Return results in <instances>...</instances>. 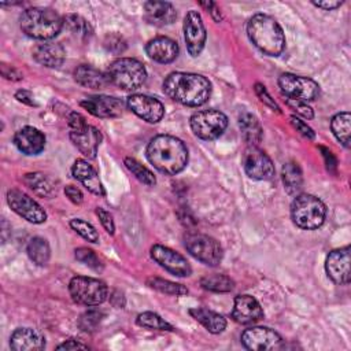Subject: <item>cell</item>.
<instances>
[{
  "mask_svg": "<svg viewBox=\"0 0 351 351\" xmlns=\"http://www.w3.org/2000/svg\"><path fill=\"white\" fill-rule=\"evenodd\" d=\"M165 93L180 104L197 107L211 96V82L200 74L176 71L163 81Z\"/></svg>",
  "mask_w": 351,
  "mask_h": 351,
  "instance_id": "cell-1",
  "label": "cell"
},
{
  "mask_svg": "<svg viewBox=\"0 0 351 351\" xmlns=\"http://www.w3.org/2000/svg\"><path fill=\"white\" fill-rule=\"evenodd\" d=\"M147 158L160 173L174 176L185 169L188 149L180 138L170 134H158L147 147Z\"/></svg>",
  "mask_w": 351,
  "mask_h": 351,
  "instance_id": "cell-2",
  "label": "cell"
},
{
  "mask_svg": "<svg viewBox=\"0 0 351 351\" xmlns=\"http://www.w3.org/2000/svg\"><path fill=\"white\" fill-rule=\"evenodd\" d=\"M252 44L269 56L280 55L285 48V36L278 22L266 14H255L247 23Z\"/></svg>",
  "mask_w": 351,
  "mask_h": 351,
  "instance_id": "cell-3",
  "label": "cell"
},
{
  "mask_svg": "<svg viewBox=\"0 0 351 351\" xmlns=\"http://www.w3.org/2000/svg\"><path fill=\"white\" fill-rule=\"evenodd\" d=\"M21 30L36 40H49L59 34L63 18L52 8H27L19 18Z\"/></svg>",
  "mask_w": 351,
  "mask_h": 351,
  "instance_id": "cell-4",
  "label": "cell"
},
{
  "mask_svg": "<svg viewBox=\"0 0 351 351\" xmlns=\"http://www.w3.org/2000/svg\"><path fill=\"white\" fill-rule=\"evenodd\" d=\"M326 217V207L321 199L310 193L298 195L291 204L293 223L304 230L318 229Z\"/></svg>",
  "mask_w": 351,
  "mask_h": 351,
  "instance_id": "cell-5",
  "label": "cell"
},
{
  "mask_svg": "<svg viewBox=\"0 0 351 351\" xmlns=\"http://www.w3.org/2000/svg\"><path fill=\"white\" fill-rule=\"evenodd\" d=\"M107 77L111 84L123 90H136L145 82L147 71L137 59L118 58L108 66Z\"/></svg>",
  "mask_w": 351,
  "mask_h": 351,
  "instance_id": "cell-6",
  "label": "cell"
},
{
  "mask_svg": "<svg viewBox=\"0 0 351 351\" xmlns=\"http://www.w3.org/2000/svg\"><path fill=\"white\" fill-rule=\"evenodd\" d=\"M69 292L77 304L99 306L108 296V288L104 281L93 277L75 276L69 282Z\"/></svg>",
  "mask_w": 351,
  "mask_h": 351,
  "instance_id": "cell-7",
  "label": "cell"
},
{
  "mask_svg": "<svg viewBox=\"0 0 351 351\" xmlns=\"http://www.w3.org/2000/svg\"><path fill=\"white\" fill-rule=\"evenodd\" d=\"M184 245L193 258H196L197 261L207 266H218L222 261V247L211 236L189 232L184 236Z\"/></svg>",
  "mask_w": 351,
  "mask_h": 351,
  "instance_id": "cell-8",
  "label": "cell"
},
{
  "mask_svg": "<svg viewBox=\"0 0 351 351\" xmlns=\"http://www.w3.org/2000/svg\"><path fill=\"white\" fill-rule=\"evenodd\" d=\"M191 129L195 136L202 140L218 138L228 126V117L214 108L195 112L189 119Z\"/></svg>",
  "mask_w": 351,
  "mask_h": 351,
  "instance_id": "cell-9",
  "label": "cell"
},
{
  "mask_svg": "<svg viewBox=\"0 0 351 351\" xmlns=\"http://www.w3.org/2000/svg\"><path fill=\"white\" fill-rule=\"evenodd\" d=\"M278 86L285 97L298 99L306 103L314 100L319 95V85L314 80L291 73L278 77Z\"/></svg>",
  "mask_w": 351,
  "mask_h": 351,
  "instance_id": "cell-10",
  "label": "cell"
},
{
  "mask_svg": "<svg viewBox=\"0 0 351 351\" xmlns=\"http://www.w3.org/2000/svg\"><path fill=\"white\" fill-rule=\"evenodd\" d=\"M241 163L245 174L254 180H270L276 171L267 154L254 145H248V148L244 151Z\"/></svg>",
  "mask_w": 351,
  "mask_h": 351,
  "instance_id": "cell-11",
  "label": "cell"
},
{
  "mask_svg": "<svg viewBox=\"0 0 351 351\" xmlns=\"http://www.w3.org/2000/svg\"><path fill=\"white\" fill-rule=\"evenodd\" d=\"M7 203L14 213L32 223H43L47 219L45 210L19 189H10L7 192Z\"/></svg>",
  "mask_w": 351,
  "mask_h": 351,
  "instance_id": "cell-12",
  "label": "cell"
},
{
  "mask_svg": "<svg viewBox=\"0 0 351 351\" xmlns=\"http://www.w3.org/2000/svg\"><path fill=\"white\" fill-rule=\"evenodd\" d=\"M241 344L247 350L255 351H270L280 350L282 347L281 336L266 326L248 328L241 333Z\"/></svg>",
  "mask_w": 351,
  "mask_h": 351,
  "instance_id": "cell-13",
  "label": "cell"
},
{
  "mask_svg": "<svg viewBox=\"0 0 351 351\" xmlns=\"http://www.w3.org/2000/svg\"><path fill=\"white\" fill-rule=\"evenodd\" d=\"M182 29H184V40H185L189 55L193 58L199 56L204 48L206 37H207L202 15L195 10L188 11L184 18Z\"/></svg>",
  "mask_w": 351,
  "mask_h": 351,
  "instance_id": "cell-14",
  "label": "cell"
},
{
  "mask_svg": "<svg viewBox=\"0 0 351 351\" xmlns=\"http://www.w3.org/2000/svg\"><path fill=\"white\" fill-rule=\"evenodd\" d=\"M151 258L165 270L177 277H188L192 273V267L185 256L162 244L151 247Z\"/></svg>",
  "mask_w": 351,
  "mask_h": 351,
  "instance_id": "cell-15",
  "label": "cell"
},
{
  "mask_svg": "<svg viewBox=\"0 0 351 351\" xmlns=\"http://www.w3.org/2000/svg\"><path fill=\"white\" fill-rule=\"evenodd\" d=\"M126 106L132 112L148 123H156L165 115L163 104L156 97L148 95H130L126 100Z\"/></svg>",
  "mask_w": 351,
  "mask_h": 351,
  "instance_id": "cell-16",
  "label": "cell"
},
{
  "mask_svg": "<svg viewBox=\"0 0 351 351\" xmlns=\"http://www.w3.org/2000/svg\"><path fill=\"white\" fill-rule=\"evenodd\" d=\"M325 270L328 277L339 284L347 285L350 282V245L333 250L328 254L325 261Z\"/></svg>",
  "mask_w": 351,
  "mask_h": 351,
  "instance_id": "cell-17",
  "label": "cell"
},
{
  "mask_svg": "<svg viewBox=\"0 0 351 351\" xmlns=\"http://www.w3.org/2000/svg\"><path fill=\"white\" fill-rule=\"evenodd\" d=\"M80 106L95 117L115 118L123 112L125 103L121 99L114 96L97 95V96H89L84 99L80 103Z\"/></svg>",
  "mask_w": 351,
  "mask_h": 351,
  "instance_id": "cell-18",
  "label": "cell"
},
{
  "mask_svg": "<svg viewBox=\"0 0 351 351\" xmlns=\"http://www.w3.org/2000/svg\"><path fill=\"white\" fill-rule=\"evenodd\" d=\"M70 140L85 158L95 159L101 141V133L96 128L86 123L81 128L70 129Z\"/></svg>",
  "mask_w": 351,
  "mask_h": 351,
  "instance_id": "cell-19",
  "label": "cell"
},
{
  "mask_svg": "<svg viewBox=\"0 0 351 351\" xmlns=\"http://www.w3.org/2000/svg\"><path fill=\"white\" fill-rule=\"evenodd\" d=\"M232 318L237 324L251 325L263 318V310L259 302L251 295H239L234 298Z\"/></svg>",
  "mask_w": 351,
  "mask_h": 351,
  "instance_id": "cell-20",
  "label": "cell"
},
{
  "mask_svg": "<svg viewBox=\"0 0 351 351\" xmlns=\"http://www.w3.org/2000/svg\"><path fill=\"white\" fill-rule=\"evenodd\" d=\"M14 144L25 155H38L45 147V136L33 126H25L15 133Z\"/></svg>",
  "mask_w": 351,
  "mask_h": 351,
  "instance_id": "cell-21",
  "label": "cell"
},
{
  "mask_svg": "<svg viewBox=\"0 0 351 351\" xmlns=\"http://www.w3.org/2000/svg\"><path fill=\"white\" fill-rule=\"evenodd\" d=\"M10 346L15 351H38L45 348V337L33 328H18L10 337Z\"/></svg>",
  "mask_w": 351,
  "mask_h": 351,
  "instance_id": "cell-22",
  "label": "cell"
},
{
  "mask_svg": "<svg viewBox=\"0 0 351 351\" xmlns=\"http://www.w3.org/2000/svg\"><path fill=\"white\" fill-rule=\"evenodd\" d=\"M144 18L148 23L163 27L171 25L177 18V11L173 4L167 1H145Z\"/></svg>",
  "mask_w": 351,
  "mask_h": 351,
  "instance_id": "cell-23",
  "label": "cell"
},
{
  "mask_svg": "<svg viewBox=\"0 0 351 351\" xmlns=\"http://www.w3.org/2000/svg\"><path fill=\"white\" fill-rule=\"evenodd\" d=\"M145 52L149 59L158 63H170L178 56V45L174 40L159 36L147 43Z\"/></svg>",
  "mask_w": 351,
  "mask_h": 351,
  "instance_id": "cell-24",
  "label": "cell"
},
{
  "mask_svg": "<svg viewBox=\"0 0 351 351\" xmlns=\"http://www.w3.org/2000/svg\"><path fill=\"white\" fill-rule=\"evenodd\" d=\"M73 177L78 180L89 192L97 195V196H104L106 191L103 188V184L92 165H89L85 159H77L71 167Z\"/></svg>",
  "mask_w": 351,
  "mask_h": 351,
  "instance_id": "cell-25",
  "label": "cell"
},
{
  "mask_svg": "<svg viewBox=\"0 0 351 351\" xmlns=\"http://www.w3.org/2000/svg\"><path fill=\"white\" fill-rule=\"evenodd\" d=\"M32 55H33V59L37 63H40L41 66L55 69V67L62 66V63L64 62L66 51L62 44L48 41V43H43V44H38L37 47H34Z\"/></svg>",
  "mask_w": 351,
  "mask_h": 351,
  "instance_id": "cell-26",
  "label": "cell"
},
{
  "mask_svg": "<svg viewBox=\"0 0 351 351\" xmlns=\"http://www.w3.org/2000/svg\"><path fill=\"white\" fill-rule=\"evenodd\" d=\"M74 80L89 89H103L110 84L107 74L90 64H80L74 70Z\"/></svg>",
  "mask_w": 351,
  "mask_h": 351,
  "instance_id": "cell-27",
  "label": "cell"
},
{
  "mask_svg": "<svg viewBox=\"0 0 351 351\" xmlns=\"http://www.w3.org/2000/svg\"><path fill=\"white\" fill-rule=\"evenodd\" d=\"M239 128L248 145L258 147L263 137V130L258 118L248 111H243L239 115Z\"/></svg>",
  "mask_w": 351,
  "mask_h": 351,
  "instance_id": "cell-28",
  "label": "cell"
},
{
  "mask_svg": "<svg viewBox=\"0 0 351 351\" xmlns=\"http://www.w3.org/2000/svg\"><path fill=\"white\" fill-rule=\"evenodd\" d=\"M189 314L199 324H202L210 333H222L226 328V319L213 310L204 307H193L189 310Z\"/></svg>",
  "mask_w": 351,
  "mask_h": 351,
  "instance_id": "cell-29",
  "label": "cell"
},
{
  "mask_svg": "<svg viewBox=\"0 0 351 351\" xmlns=\"http://www.w3.org/2000/svg\"><path fill=\"white\" fill-rule=\"evenodd\" d=\"M63 27H66V30L71 36L82 41L89 40L93 34V29L90 23L85 18L77 14H67L66 16H63Z\"/></svg>",
  "mask_w": 351,
  "mask_h": 351,
  "instance_id": "cell-30",
  "label": "cell"
},
{
  "mask_svg": "<svg viewBox=\"0 0 351 351\" xmlns=\"http://www.w3.org/2000/svg\"><path fill=\"white\" fill-rule=\"evenodd\" d=\"M281 178H282L284 188L289 195H295L302 189L303 176L298 163L295 162L284 163L281 170Z\"/></svg>",
  "mask_w": 351,
  "mask_h": 351,
  "instance_id": "cell-31",
  "label": "cell"
},
{
  "mask_svg": "<svg viewBox=\"0 0 351 351\" xmlns=\"http://www.w3.org/2000/svg\"><path fill=\"white\" fill-rule=\"evenodd\" d=\"M330 129L335 137L346 147H350V133H351V115L350 112H339L330 121Z\"/></svg>",
  "mask_w": 351,
  "mask_h": 351,
  "instance_id": "cell-32",
  "label": "cell"
},
{
  "mask_svg": "<svg viewBox=\"0 0 351 351\" xmlns=\"http://www.w3.org/2000/svg\"><path fill=\"white\" fill-rule=\"evenodd\" d=\"M26 252H27L30 261H33L38 266L47 265L49 261V256H51L49 244L43 237L30 239V241L27 243V247H26Z\"/></svg>",
  "mask_w": 351,
  "mask_h": 351,
  "instance_id": "cell-33",
  "label": "cell"
},
{
  "mask_svg": "<svg viewBox=\"0 0 351 351\" xmlns=\"http://www.w3.org/2000/svg\"><path fill=\"white\" fill-rule=\"evenodd\" d=\"M25 184L38 196L51 197L55 193L52 182L41 173H27L23 177Z\"/></svg>",
  "mask_w": 351,
  "mask_h": 351,
  "instance_id": "cell-34",
  "label": "cell"
},
{
  "mask_svg": "<svg viewBox=\"0 0 351 351\" xmlns=\"http://www.w3.org/2000/svg\"><path fill=\"white\" fill-rule=\"evenodd\" d=\"M200 285L206 291L211 292H230L234 288V281L225 274H207L200 278Z\"/></svg>",
  "mask_w": 351,
  "mask_h": 351,
  "instance_id": "cell-35",
  "label": "cell"
},
{
  "mask_svg": "<svg viewBox=\"0 0 351 351\" xmlns=\"http://www.w3.org/2000/svg\"><path fill=\"white\" fill-rule=\"evenodd\" d=\"M147 285L151 287L152 289L162 292L165 295H171V296H182L188 293V289L182 284H177L169 280H163L159 277H149L147 278Z\"/></svg>",
  "mask_w": 351,
  "mask_h": 351,
  "instance_id": "cell-36",
  "label": "cell"
},
{
  "mask_svg": "<svg viewBox=\"0 0 351 351\" xmlns=\"http://www.w3.org/2000/svg\"><path fill=\"white\" fill-rule=\"evenodd\" d=\"M125 166L128 167V170L143 184L152 186L156 184V178L154 176V173L147 169L145 166H143L138 160H136L134 158H125Z\"/></svg>",
  "mask_w": 351,
  "mask_h": 351,
  "instance_id": "cell-37",
  "label": "cell"
},
{
  "mask_svg": "<svg viewBox=\"0 0 351 351\" xmlns=\"http://www.w3.org/2000/svg\"><path fill=\"white\" fill-rule=\"evenodd\" d=\"M136 324L138 326L147 328V329H155V330H174V328L166 322L160 315L152 311H144L137 315Z\"/></svg>",
  "mask_w": 351,
  "mask_h": 351,
  "instance_id": "cell-38",
  "label": "cell"
},
{
  "mask_svg": "<svg viewBox=\"0 0 351 351\" xmlns=\"http://www.w3.org/2000/svg\"><path fill=\"white\" fill-rule=\"evenodd\" d=\"M104 318V313L99 308H89L84 311L78 318V328L84 332H95Z\"/></svg>",
  "mask_w": 351,
  "mask_h": 351,
  "instance_id": "cell-39",
  "label": "cell"
},
{
  "mask_svg": "<svg viewBox=\"0 0 351 351\" xmlns=\"http://www.w3.org/2000/svg\"><path fill=\"white\" fill-rule=\"evenodd\" d=\"M70 226L74 232H77L86 241L95 243V244L99 243V233L89 222H86L81 218H73V219H70Z\"/></svg>",
  "mask_w": 351,
  "mask_h": 351,
  "instance_id": "cell-40",
  "label": "cell"
},
{
  "mask_svg": "<svg viewBox=\"0 0 351 351\" xmlns=\"http://www.w3.org/2000/svg\"><path fill=\"white\" fill-rule=\"evenodd\" d=\"M75 254V259L80 261L81 263H84L85 266H88L89 269L100 273L103 270V263L99 259V256L95 254V251L86 248V247H80L74 251Z\"/></svg>",
  "mask_w": 351,
  "mask_h": 351,
  "instance_id": "cell-41",
  "label": "cell"
},
{
  "mask_svg": "<svg viewBox=\"0 0 351 351\" xmlns=\"http://www.w3.org/2000/svg\"><path fill=\"white\" fill-rule=\"evenodd\" d=\"M103 45H104V48H106L108 52H111V53H114V55L123 53L125 49H126V47H128L126 40H125L121 34H118V33H110V34H107V36L104 37Z\"/></svg>",
  "mask_w": 351,
  "mask_h": 351,
  "instance_id": "cell-42",
  "label": "cell"
},
{
  "mask_svg": "<svg viewBox=\"0 0 351 351\" xmlns=\"http://www.w3.org/2000/svg\"><path fill=\"white\" fill-rule=\"evenodd\" d=\"M285 103H287V106H288L293 112H296L298 115H300V117H303V118H306V119L314 118L313 108H311L306 101H302V100H298V99L287 97V99H285Z\"/></svg>",
  "mask_w": 351,
  "mask_h": 351,
  "instance_id": "cell-43",
  "label": "cell"
},
{
  "mask_svg": "<svg viewBox=\"0 0 351 351\" xmlns=\"http://www.w3.org/2000/svg\"><path fill=\"white\" fill-rule=\"evenodd\" d=\"M255 93H256V96L259 97V100H261L263 104H266V106L270 107L271 110L280 112V107L277 106V103L274 101V99H271V96H270V93L267 92V89H266L265 85L256 82V84H255Z\"/></svg>",
  "mask_w": 351,
  "mask_h": 351,
  "instance_id": "cell-44",
  "label": "cell"
},
{
  "mask_svg": "<svg viewBox=\"0 0 351 351\" xmlns=\"http://www.w3.org/2000/svg\"><path fill=\"white\" fill-rule=\"evenodd\" d=\"M289 121H291V123H292V126L296 129V132H299L302 136H304L306 138H310V140H313L314 137H315V133H314V130L304 122V121H302L300 118H298L296 115H292V117H289Z\"/></svg>",
  "mask_w": 351,
  "mask_h": 351,
  "instance_id": "cell-45",
  "label": "cell"
},
{
  "mask_svg": "<svg viewBox=\"0 0 351 351\" xmlns=\"http://www.w3.org/2000/svg\"><path fill=\"white\" fill-rule=\"evenodd\" d=\"M96 215L99 217L100 223L103 225V228L106 229V232L110 233V234H114V232H115V225H114L112 215H111L108 211H106L104 208H101V207H97V208H96Z\"/></svg>",
  "mask_w": 351,
  "mask_h": 351,
  "instance_id": "cell-46",
  "label": "cell"
},
{
  "mask_svg": "<svg viewBox=\"0 0 351 351\" xmlns=\"http://www.w3.org/2000/svg\"><path fill=\"white\" fill-rule=\"evenodd\" d=\"M1 75L10 81H19L23 78L22 73L18 69L8 64H1Z\"/></svg>",
  "mask_w": 351,
  "mask_h": 351,
  "instance_id": "cell-47",
  "label": "cell"
},
{
  "mask_svg": "<svg viewBox=\"0 0 351 351\" xmlns=\"http://www.w3.org/2000/svg\"><path fill=\"white\" fill-rule=\"evenodd\" d=\"M64 193H66V196H67L74 204H81L82 200H84L82 192L80 191V188H77V186H74V185H67V186L64 188Z\"/></svg>",
  "mask_w": 351,
  "mask_h": 351,
  "instance_id": "cell-48",
  "label": "cell"
},
{
  "mask_svg": "<svg viewBox=\"0 0 351 351\" xmlns=\"http://www.w3.org/2000/svg\"><path fill=\"white\" fill-rule=\"evenodd\" d=\"M200 5H202V7H204V8L210 12V15L213 16V19H214L215 22H221V21H222L221 8L218 7V4H217V3H214V1H202V3H200Z\"/></svg>",
  "mask_w": 351,
  "mask_h": 351,
  "instance_id": "cell-49",
  "label": "cell"
},
{
  "mask_svg": "<svg viewBox=\"0 0 351 351\" xmlns=\"http://www.w3.org/2000/svg\"><path fill=\"white\" fill-rule=\"evenodd\" d=\"M15 99H18L21 103L27 104V106H37L33 93H32L30 90H26V89H19V90H16Z\"/></svg>",
  "mask_w": 351,
  "mask_h": 351,
  "instance_id": "cell-50",
  "label": "cell"
},
{
  "mask_svg": "<svg viewBox=\"0 0 351 351\" xmlns=\"http://www.w3.org/2000/svg\"><path fill=\"white\" fill-rule=\"evenodd\" d=\"M58 350H86L88 346L77 339H69L56 347Z\"/></svg>",
  "mask_w": 351,
  "mask_h": 351,
  "instance_id": "cell-51",
  "label": "cell"
},
{
  "mask_svg": "<svg viewBox=\"0 0 351 351\" xmlns=\"http://www.w3.org/2000/svg\"><path fill=\"white\" fill-rule=\"evenodd\" d=\"M343 4V1L339 0H321V1H313V5L325 10V11H330L335 8H339Z\"/></svg>",
  "mask_w": 351,
  "mask_h": 351,
  "instance_id": "cell-52",
  "label": "cell"
},
{
  "mask_svg": "<svg viewBox=\"0 0 351 351\" xmlns=\"http://www.w3.org/2000/svg\"><path fill=\"white\" fill-rule=\"evenodd\" d=\"M319 148H321L322 155H324V158H325V163H326L328 170L335 171V170H336V166H337V160H336V158L333 156V154H332L328 148H325V147H319Z\"/></svg>",
  "mask_w": 351,
  "mask_h": 351,
  "instance_id": "cell-53",
  "label": "cell"
},
{
  "mask_svg": "<svg viewBox=\"0 0 351 351\" xmlns=\"http://www.w3.org/2000/svg\"><path fill=\"white\" fill-rule=\"evenodd\" d=\"M110 302L112 303V306H117V307H123L125 306V298L118 291H115L110 295Z\"/></svg>",
  "mask_w": 351,
  "mask_h": 351,
  "instance_id": "cell-54",
  "label": "cell"
}]
</instances>
